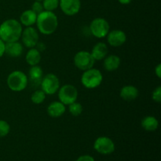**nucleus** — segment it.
<instances>
[{"label": "nucleus", "mask_w": 161, "mask_h": 161, "mask_svg": "<svg viewBox=\"0 0 161 161\" xmlns=\"http://www.w3.org/2000/svg\"><path fill=\"white\" fill-rule=\"evenodd\" d=\"M5 53L11 58H19L23 53V45L18 41L6 42Z\"/></svg>", "instance_id": "4468645a"}, {"label": "nucleus", "mask_w": 161, "mask_h": 161, "mask_svg": "<svg viewBox=\"0 0 161 161\" xmlns=\"http://www.w3.org/2000/svg\"><path fill=\"white\" fill-rule=\"evenodd\" d=\"M108 44L113 47H119L124 45L127 41V36L124 31L115 29L109 31L106 36Z\"/></svg>", "instance_id": "f8f14e48"}, {"label": "nucleus", "mask_w": 161, "mask_h": 161, "mask_svg": "<svg viewBox=\"0 0 161 161\" xmlns=\"http://www.w3.org/2000/svg\"><path fill=\"white\" fill-rule=\"evenodd\" d=\"M152 98L155 102L160 103L161 102V86H158L155 88L152 94Z\"/></svg>", "instance_id": "bb28decb"}, {"label": "nucleus", "mask_w": 161, "mask_h": 161, "mask_svg": "<svg viewBox=\"0 0 161 161\" xmlns=\"http://www.w3.org/2000/svg\"><path fill=\"white\" fill-rule=\"evenodd\" d=\"M5 47H6V42H3V41L0 39V58H2V57L4 55Z\"/></svg>", "instance_id": "c85d7f7f"}, {"label": "nucleus", "mask_w": 161, "mask_h": 161, "mask_svg": "<svg viewBox=\"0 0 161 161\" xmlns=\"http://www.w3.org/2000/svg\"><path fill=\"white\" fill-rule=\"evenodd\" d=\"M10 131V126L6 121L0 119V138H4Z\"/></svg>", "instance_id": "393cba45"}, {"label": "nucleus", "mask_w": 161, "mask_h": 161, "mask_svg": "<svg viewBox=\"0 0 161 161\" xmlns=\"http://www.w3.org/2000/svg\"><path fill=\"white\" fill-rule=\"evenodd\" d=\"M59 6L65 15L74 16L80 12L81 2L80 0H60Z\"/></svg>", "instance_id": "9b49d317"}, {"label": "nucleus", "mask_w": 161, "mask_h": 161, "mask_svg": "<svg viewBox=\"0 0 161 161\" xmlns=\"http://www.w3.org/2000/svg\"><path fill=\"white\" fill-rule=\"evenodd\" d=\"M41 90L47 95L56 94L60 88V81L58 77L53 73H49L42 77L41 80Z\"/></svg>", "instance_id": "6e6552de"}, {"label": "nucleus", "mask_w": 161, "mask_h": 161, "mask_svg": "<svg viewBox=\"0 0 161 161\" xmlns=\"http://www.w3.org/2000/svg\"><path fill=\"white\" fill-rule=\"evenodd\" d=\"M139 91L136 86L133 85H127L121 88L119 96L121 98L126 102H132L135 101L138 97Z\"/></svg>", "instance_id": "ddd939ff"}, {"label": "nucleus", "mask_w": 161, "mask_h": 161, "mask_svg": "<svg viewBox=\"0 0 161 161\" xmlns=\"http://www.w3.org/2000/svg\"><path fill=\"white\" fill-rule=\"evenodd\" d=\"M37 20V14L31 9L24 11L20 17V23L22 26L31 27L36 25Z\"/></svg>", "instance_id": "a211bd4d"}, {"label": "nucleus", "mask_w": 161, "mask_h": 161, "mask_svg": "<svg viewBox=\"0 0 161 161\" xmlns=\"http://www.w3.org/2000/svg\"><path fill=\"white\" fill-rule=\"evenodd\" d=\"M31 9L33 11V12L36 13L37 15L38 14H41L42 11H44V8H43V6H42V2L36 1L34 3H33L32 6H31Z\"/></svg>", "instance_id": "a878e982"}, {"label": "nucleus", "mask_w": 161, "mask_h": 161, "mask_svg": "<svg viewBox=\"0 0 161 161\" xmlns=\"http://www.w3.org/2000/svg\"><path fill=\"white\" fill-rule=\"evenodd\" d=\"M36 1H39V2H42L43 0H36Z\"/></svg>", "instance_id": "2f4dec72"}, {"label": "nucleus", "mask_w": 161, "mask_h": 161, "mask_svg": "<svg viewBox=\"0 0 161 161\" xmlns=\"http://www.w3.org/2000/svg\"><path fill=\"white\" fill-rule=\"evenodd\" d=\"M108 47L105 42H97L91 50V54L95 61H102L108 55Z\"/></svg>", "instance_id": "f3484780"}, {"label": "nucleus", "mask_w": 161, "mask_h": 161, "mask_svg": "<svg viewBox=\"0 0 161 161\" xmlns=\"http://www.w3.org/2000/svg\"><path fill=\"white\" fill-rule=\"evenodd\" d=\"M58 93V98L64 105H69L76 102L78 97V91L74 85L65 84L60 86Z\"/></svg>", "instance_id": "39448f33"}, {"label": "nucleus", "mask_w": 161, "mask_h": 161, "mask_svg": "<svg viewBox=\"0 0 161 161\" xmlns=\"http://www.w3.org/2000/svg\"><path fill=\"white\" fill-rule=\"evenodd\" d=\"M119 3L123 5H127L129 3H130L132 2V0H118Z\"/></svg>", "instance_id": "7c9ffc66"}, {"label": "nucleus", "mask_w": 161, "mask_h": 161, "mask_svg": "<svg viewBox=\"0 0 161 161\" xmlns=\"http://www.w3.org/2000/svg\"><path fill=\"white\" fill-rule=\"evenodd\" d=\"M59 1H60V0H59Z\"/></svg>", "instance_id": "473e14b6"}, {"label": "nucleus", "mask_w": 161, "mask_h": 161, "mask_svg": "<svg viewBox=\"0 0 161 161\" xmlns=\"http://www.w3.org/2000/svg\"><path fill=\"white\" fill-rule=\"evenodd\" d=\"M42 6H43L44 10L52 11L57 9L59 6V0H43L42 2Z\"/></svg>", "instance_id": "b1692460"}, {"label": "nucleus", "mask_w": 161, "mask_h": 161, "mask_svg": "<svg viewBox=\"0 0 161 161\" xmlns=\"http://www.w3.org/2000/svg\"><path fill=\"white\" fill-rule=\"evenodd\" d=\"M29 80L33 83H40L42 77H43V70L40 66L34 65L31 66L29 71H28V76Z\"/></svg>", "instance_id": "412c9836"}, {"label": "nucleus", "mask_w": 161, "mask_h": 161, "mask_svg": "<svg viewBox=\"0 0 161 161\" xmlns=\"http://www.w3.org/2000/svg\"><path fill=\"white\" fill-rule=\"evenodd\" d=\"M46 97H47V94L44 93L43 91L37 90V91H34L33 94H31V100L36 105H39V104H42L45 101Z\"/></svg>", "instance_id": "4be33fe9"}, {"label": "nucleus", "mask_w": 161, "mask_h": 161, "mask_svg": "<svg viewBox=\"0 0 161 161\" xmlns=\"http://www.w3.org/2000/svg\"><path fill=\"white\" fill-rule=\"evenodd\" d=\"M22 28L20 21L15 19H8L0 25V39L5 42H16L21 36Z\"/></svg>", "instance_id": "f257e3e1"}, {"label": "nucleus", "mask_w": 161, "mask_h": 161, "mask_svg": "<svg viewBox=\"0 0 161 161\" xmlns=\"http://www.w3.org/2000/svg\"><path fill=\"white\" fill-rule=\"evenodd\" d=\"M90 31L94 37L102 39L106 37L110 31V25L105 19L97 17L91 21L90 25Z\"/></svg>", "instance_id": "0eeeda50"}, {"label": "nucleus", "mask_w": 161, "mask_h": 161, "mask_svg": "<svg viewBox=\"0 0 161 161\" xmlns=\"http://www.w3.org/2000/svg\"><path fill=\"white\" fill-rule=\"evenodd\" d=\"M103 60L104 68L105 69V70L108 71V72H113V71L117 70L120 66L121 60L117 55H107Z\"/></svg>", "instance_id": "2eb2a0df"}, {"label": "nucleus", "mask_w": 161, "mask_h": 161, "mask_svg": "<svg viewBox=\"0 0 161 161\" xmlns=\"http://www.w3.org/2000/svg\"><path fill=\"white\" fill-rule=\"evenodd\" d=\"M66 111V105L61 102H53L49 105L47 113L52 118H58L62 116Z\"/></svg>", "instance_id": "dca6fc26"}, {"label": "nucleus", "mask_w": 161, "mask_h": 161, "mask_svg": "<svg viewBox=\"0 0 161 161\" xmlns=\"http://www.w3.org/2000/svg\"><path fill=\"white\" fill-rule=\"evenodd\" d=\"M74 64L78 69L81 71H86L94 67L95 60L93 58L91 52L86 50H81L75 53L74 56Z\"/></svg>", "instance_id": "423d86ee"}, {"label": "nucleus", "mask_w": 161, "mask_h": 161, "mask_svg": "<svg viewBox=\"0 0 161 161\" xmlns=\"http://www.w3.org/2000/svg\"><path fill=\"white\" fill-rule=\"evenodd\" d=\"M20 38L25 47L29 49L33 48V47H36V46L39 42V32L37 29L33 28L32 26L26 27V28L22 31Z\"/></svg>", "instance_id": "9d476101"}, {"label": "nucleus", "mask_w": 161, "mask_h": 161, "mask_svg": "<svg viewBox=\"0 0 161 161\" xmlns=\"http://www.w3.org/2000/svg\"><path fill=\"white\" fill-rule=\"evenodd\" d=\"M41 59H42V56H41L40 51L38 50L36 47L30 48L29 50L27 52L26 57H25L26 62L30 66H34L39 64V62L41 61Z\"/></svg>", "instance_id": "aec40b11"}, {"label": "nucleus", "mask_w": 161, "mask_h": 161, "mask_svg": "<svg viewBox=\"0 0 161 161\" xmlns=\"http://www.w3.org/2000/svg\"><path fill=\"white\" fill-rule=\"evenodd\" d=\"M142 127L146 131H155L159 127V121L155 116H147L142 119L141 122Z\"/></svg>", "instance_id": "6ab92c4d"}, {"label": "nucleus", "mask_w": 161, "mask_h": 161, "mask_svg": "<svg viewBox=\"0 0 161 161\" xmlns=\"http://www.w3.org/2000/svg\"><path fill=\"white\" fill-rule=\"evenodd\" d=\"M37 29L43 35H51L58 27V19L56 14L52 11H42L37 15L36 23Z\"/></svg>", "instance_id": "f03ea898"}, {"label": "nucleus", "mask_w": 161, "mask_h": 161, "mask_svg": "<svg viewBox=\"0 0 161 161\" xmlns=\"http://www.w3.org/2000/svg\"><path fill=\"white\" fill-rule=\"evenodd\" d=\"M155 74L159 79L161 78V64H158L155 68Z\"/></svg>", "instance_id": "c756f323"}, {"label": "nucleus", "mask_w": 161, "mask_h": 161, "mask_svg": "<svg viewBox=\"0 0 161 161\" xmlns=\"http://www.w3.org/2000/svg\"><path fill=\"white\" fill-rule=\"evenodd\" d=\"M28 77L21 71H14L7 77L6 83L11 91L20 92L24 91L28 84Z\"/></svg>", "instance_id": "7ed1b4c3"}, {"label": "nucleus", "mask_w": 161, "mask_h": 161, "mask_svg": "<svg viewBox=\"0 0 161 161\" xmlns=\"http://www.w3.org/2000/svg\"><path fill=\"white\" fill-rule=\"evenodd\" d=\"M115 143L110 138L102 136L97 138L94 142V149L102 155H109L115 151Z\"/></svg>", "instance_id": "1a4fd4ad"}, {"label": "nucleus", "mask_w": 161, "mask_h": 161, "mask_svg": "<svg viewBox=\"0 0 161 161\" xmlns=\"http://www.w3.org/2000/svg\"><path fill=\"white\" fill-rule=\"evenodd\" d=\"M75 161H95L94 158L90 155H83L75 160Z\"/></svg>", "instance_id": "cd10ccee"}, {"label": "nucleus", "mask_w": 161, "mask_h": 161, "mask_svg": "<svg viewBox=\"0 0 161 161\" xmlns=\"http://www.w3.org/2000/svg\"><path fill=\"white\" fill-rule=\"evenodd\" d=\"M103 75L98 69H91L83 71L81 76V83L86 89H95L98 87L102 83Z\"/></svg>", "instance_id": "20e7f679"}, {"label": "nucleus", "mask_w": 161, "mask_h": 161, "mask_svg": "<svg viewBox=\"0 0 161 161\" xmlns=\"http://www.w3.org/2000/svg\"><path fill=\"white\" fill-rule=\"evenodd\" d=\"M83 106L79 102H75L69 105V111L71 115L73 116H78L82 114L83 113Z\"/></svg>", "instance_id": "5701e85b"}]
</instances>
